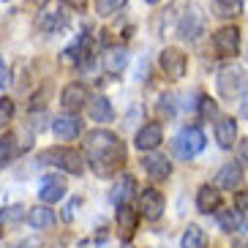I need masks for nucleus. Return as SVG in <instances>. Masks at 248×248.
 <instances>
[{"label":"nucleus","instance_id":"1","mask_svg":"<svg viewBox=\"0 0 248 248\" xmlns=\"http://www.w3.org/2000/svg\"><path fill=\"white\" fill-rule=\"evenodd\" d=\"M85 164L98 177H112L125 164V145L115 131L95 128L85 137Z\"/></svg>","mask_w":248,"mask_h":248},{"label":"nucleus","instance_id":"2","mask_svg":"<svg viewBox=\"0 0 248 248\" xmlns=\"http://www.w3.org/2000/svg\"><path fill=\"white\" fill-rule=\"evenodd\" d=\"M41 164H52L55 169L66 172V175H77V177L85 172V158L74 147H52V150H44L41 153Z\"/></svg>","mask_w":248,"mask_h":248},{"label":"nucleus","instance_id":"3","mask_svg":"<svg viewBox=\"0 0 248 248\" xmlns=\"http://www.w3.org/2000/svg\"><path fill=\"white\" fill-rule=\"evenodd\" d=\"M246 68L237 66V63H229V66H224L218 71V77H216V85H218V93L224 95V98H237V95L243 93V88H246Z\"/></svg>","mask_w":248,"mask_h":248},{"label":"nucleus","instance_id":"4","mask_svg":"<svg viewBox=\"0 0 248 248\" xmlns=\"http://www.w3.org/2000/svg\"><path fill=\"white\" fill-rule=\"evenodd\" d=\"M175 153H177V158H183V161H191V158H197L199 153L204 150V134L199 131L197 125H186L180 134L175 137Z\"/></svg>","mask_w":248,"mask_h":248},{"label":"nucleus","instance_id":"5","mask_svg":"<svg viewBox=\"0 0 248 248\" xmlns=\"http://www.w3.org/2000/svg\"><path fill=\"white\" fill-rule=\"evenodd\" d=\"M158 66L164 71V77L172 82L183 79L186 71H188V58H186V52L177 49V46H164L158 55Z\"/></svg>","mask_w":248,"mask_h":248},{"label":"nucleus","instance_id":"6","mask_svg":"<svg viewBox=\"0 0 248 248\" xmlns=\"http://www.w3.org/2000/svg\"><path fill=\"white\" fill-rule=\"evenodd\" d=\"M213 49L218 52V58L232 60L240 55V30L234 25H224L213 33Z\"/></svg>","mask_w":248,"mask_h":248},{"label":"nucleus","instance_id":"7","mask_svg":"<svg viewBox=\"0 0 248 248\" xmlns=\"http://www.w3.org/2000/svg\"><path fill=\"white\" fill-rule=\"evenodd\" d=\"M204 33V14L199 6H188V11L180 16L177 22V36L186 41H199V36Z\"/></svg>","mask_w":248,"mask_h":248},{"label":"nucleus","instance_id":"8","mask_svg":"<svg viewBox=\"0 0 248 248\" xmlns=\"http://www.w3.org/2000/svg\"><path fill=\"white\" fill-rule=\"evenodd\" d=\"M164 207H167V199H164V194L155 188H145L142 191V197H139V216L147 221H158L161 216H164Z\"/></svg>","mask_w":248,"mask_h":248},{"label":"nucleus","instance_id":"9","mask_svg":"<svg viewBox=\"0 0 248 248\" xmlns=\"http://www.w3.org/2000/svg\"><path fill=\"white\" fill-rule=\"evenodd\" d=\"M52 134L63 142L68 139H77L82 134V120L77 112H63V115H55L52 117Z\"/></svg>","mask_w":248,"mask_h":248},{"label":"nucleus","instance_id":"10","mask_svg":"<svg viewBox=\"0 0 248 248\" xmlns=\"http://www.w3.org/2000/svg\"><path fill=\"white\" fill-rule=\"evenodd\" d=\"M115 221H117V232H120V240H134L137 234V226H139V210L128 204H117V213H115Z\"/></svg>","mask_w":248,"mask_h":248},{"label":"nucleus","instance_id":"11","mask_svg":"<svg viewBox=\"0 0 248 248\" xmlns=\"http://www.w3.org/2000/svg\"><path fill=\"white\" fill-rule=\"evenodd\" d=\"M88 98H90V93H88V88H85L82 82H68L66 88H63V93H60V104H63V109L66 112L85 109Z\"/></svg>","mask_w":248,"mask_h":248},{"label":"nucleus","instance_id":"12","mask_svg":"<svg viewBox=\"0 0 248 248\" xmlns=\"http://www.w3.org/2000/svg\"><path fill=\"white\" fill-rule=\"evenodd\" d=\"M142 169L147 172V177L155 183L167 180L169 175H172V164H169V158L164 153H155V150H150V153L142 158Z\"/></svg>","mask_w":248,"mask_h":248},{"label":"nucleus","instance_id":"13","mask_svg":"<svg viewBox=\"0 0 248 248\" xmlns=\"http://www.w3.org/2000/svg\"><path fill=\"white\" fill-rule=\"evenodd\" d=\"M213 186H216L218 191H237L243 186V167L234 164V161L224 164V167L218 169L216 180H213Z\"/></svg>","mask_w":248,"mask_h":248},{"label":"nucleus","instance_id":"14","mask_svg":"<svg viewBox=\"0 0 248 248\" xmlns=\"http://www.w3.org/2000/svg\"><path fill=\"white\" fill-rule=\"evenodd\" d=\"M161 142H164V131H161L158 123L142 125V128L137 131V137H134V145H137L139 153H150V150H155Z\"/></svg>","mask_w":248,"mask_h":248},{"label":"nucleus","instance_id":"15","mask_svg":"<svg viewBox=\"0 0 248 248\" xmlns=\"http://www.w3.org/2000/svg\"><path fill=\"white\" fill-rule=\"evenodd\" d=\"M66 180L60 175H46L41 177V188H38V197H41V202L52 204V202H60V199L66 197Z\"/></svg>","mask_w":248,"mask_h":248},{"label":"nucleus","instance_id":"16","mask_svg":"<svg viewBox=\"0 0 248 248\" xmlns=\"http://www.w3.org/2000/svg\"><path fill=\"white\" fill-rule=\"evenodd\" d=\"M101 66L109 77H120L125 71V66H128V52H125V46H112V49H107L101 58Z\"/></svg>","mask_w":248,"mask_h":248},{"label":"nucleus","instance_id":"17","mask_svg":"<svg viewBox=\"0 0 248 248\" xmlns=\"http://www.w3.org/2000/svg\"><path fill=\"white\" fill-rule=\"evenodd\" d=\"M85 107H88L90 120H95V123H109L112 117H115V109H112V104L107 95H90Z\"/></svg>","mask_w":248,"mask_h":248},{"label":"nucleus","instance_id":"18","mask_svg":"<svg viewBox=\"0 0 248 248\" xmlns=\"http://www.w3.org/2000/svg\"><path fill=\"white\" fill-rule=\"evenodd\" d=\"M66 25H68V16H66V11H60L58 6L44 8L41 16H38V28L44 30V33H60Z\"/></svg>","mask_w":248,"mask_h":248},{"label":"nucleus","instance_id":"19","mask_svg":"<svg viewBox=\"0 0 248 248\" xmlns=\"http://www.w3.org/2000/svg\"><path fill=\"white\" fill-rule=\"evenodd\" d=\"M216 142L221 147H232L237 142V120L234 117H216Z\"/></svg>","mask_w":248,"mask_h":248},{"label":"nucleus","instance_id":"20","mask_svg":"<svg viewBox=\"0 0 248 248\" xmlns=\"http://www.w3.org/2000/svg\"><path fill=\"white\" fill-rule=\"evenodd\" d=\"M218 213V224L226 234H234V232H243L246 229V218L237 207H224V210H216Z\"/></svg>","mask_w":248,"mask_h":248},{"label":"nucleus","instance_id":"21","mask_svg":"<svg viewBox=\"0 0 248 248\" xmlns=\"http://www.w3.org/2000/svg\"><path fill=\"white\" fill-rule=\"evenodd\" d=\"M197 207L199 213H216L221 207V191L216 188V186H202V188L197 191Z\"/></svg>","mask_w":248,"mask_h":248},{"label":"nucleus","instance_id":"22","mask_svg":"<svg viewBox=\"0 0 248 248\" xmlns=\"http://www.w3.org/2000/svg\"><path fill=\"white\" fill-rule=\"evenodd\" d=\"M134 194H137V180H134L131 175H123L120 180H117V186L112 188L109 199H112V204L117 207V204H128Z\"/></svg>","mask_w":248,"mask_h":248},{"label":"nucleus","instance_id":"23","mask_svg":"<svg viewBox=\"0 0 248 248\" xmlns=\"http://www.w3.org/2000/svg\"><path fill=\"white\" fill-rule=\"evenodd\" d=\"M28 221H30L33 229L46 232V229L55 226V210H52V207H44V204H38V207H33V210L28 213Z\"/></svg>","mask_w":248,"mask_h":248},{"label":"nucleus","instance_id":"24","mask_svg":"<svg viewBox=\"0 0 248 248\" xmlns=\"http://www.w3.org/2000/svg\"><path fill=\"white\" fill-rule=\"evenodd\" d=\"M16 153H19V145H16V137L14 134H3L0 137V169H6L14 164Z\"/></svg>","mask_w":248,"mask_h":248},{"label":"nucleus","instance_id":"25","mask_svg":"<svg viewBox=\"0 0 248 248\" xmlns=\"http://www.w3.org/2000/svg\"><path fill=\"white\" fill-rule=\"evenodd\" d=\"M213 11L221 16V19H234V16L243 14V3L246 0H210Z\"/></svg>","mask_w":248,"mask_h":248},{"label":"nucleus","instance_id":"26","mask_svg":"<svg viewBox=\"0 0 248 248\" xmlns=\"http://www.w3.org/2000/svg\"><path fill=\"white\" fill-rule=\"evenodd\" d=\"M180 248H207V240H204V232L197 224L186 226V232L180 237Z\"/></svg>","mask_w":248,"mask_h":248},{"label":"nucleus","instance_id":"27","mask_svg":"<svg viewBox=\"0 0 248 248\" xmlns=\"http://www.w3.org/2000/svg\"><path fill=\"white\" fill-rule=\"evenodd\" d=\"M93 3H95L98 16H112V14H117L120 8H125L128 0H93Z\"/></svg>","mask_w":248,"mask_h":248},{"label":"nucleus","instance_id":"28","mask_svg":"<svg viewBox=\"0 0 248 248\" xmlns=\"http://www.w3.org/2000/svg\"><path fill=\"white\" fill-rule=\"evenodd\" d=\"M199 115H202V120H216L218 117V107H216V101H213L210 95L199 98Z\"/></svg>","mask_w":248,"mask_h":248},{"label":"nucleus","instance_id":"29","mask_svg":"<svg viewBox=\"0 0 248 248\" xmlns=\"http://www.w3.org/2000/svg\"><path fill=\"white\" fill-rule=\"evenodd\" d=\"M14 112H16L14 101H11L8 95H3V98H0V125L11 123V120H14Z\"/></svg>","mask_w":248,"mask_h":248},{"label":"nucleus","instance_id":"30","mask_svg":"<svg viewBox=\"0 0 248 248\" xmlns=\"http://www.w3.org/2000/svg\"><path fill=\"white\" fill-rule=\"evenodd\" d=\"M19 218H22V204H14V207L0 210V226L6 224V221H19Z\"/></svg>","mask_w":248,"mask_h":248},{"label":"nucleus","instance_id":"31","mask_svg":"<svg viewBox=\"0 0 248 248\" xmlns=\"http://www.w3.org/2000/svg\"><path fill=\"white\" fill-rule=\"evenodd\" d=\"M234 207H237L240 213H248V188L234 191Z\"/></svg>","mask_w":248,"mask_h":248},{"label":"nucleus","instance_id":"32","mask_svg":"<svg viewBox=\"0 0 248 248\" xmlns=\"http://www.w3.org/2000/svg\"><path fill=\"white\" fill-rule=\"evenodd\" d=\"M237 164L248 169V139H243L240 145H237Z\"/></svg>","mask_w":248,"mask_h":248},{"label":"nucleus","instance_id":"33","mask_svg":"<svg viewBox=\"0 0 248 248\" xmlns=\"http://www.w3.org/2000/svg\"><path fill=\"white\" fill-rule=\"evenodd\" d=\"M63 6L74 8V11H85L88 8V0H63Z\"/></svg>","mask_w":248,"mask_h":248},{"label":"nucleus","instance_id":"34","mask_svg":"<svg viewBox=\"0 0 248 248\" xmlns=\"http://www.w3.org/2000/svg\"><path fill=\"white\" fill-rule=\"evenodd\" d=\"M243 101H240V112H243V117H248V82H246V88H243Z\"/></svg>","mask_w":248,"mask_h":248},{"label":"nucleus","instance_id":"35","mask_svg":"<svg viewBox=\"0 0 248 248\" xmlns=\"http://www.w3.org/2000/svg\"><path fill=\"white\" fill-rule=\"evenodd\" d=\"M79 202H82V199H77V197H74L71 202H68V210H66V221H71V218H74V207H79Z\"/></svg>","mask_w":248,"mask_h":248},{"label":"nucleus","instance_id":"36","mask_svg":"<svg viewBox=\"0 0 248 248\" xmlns=\"http://www.w3.org/2000/svg\"><path fill=\"white\" fill-rule=\"evenodd\" d=\"M6 77H8V71H6V66H3V60H0V85H6Z\"/></svg>","mask_w":248,"mask_h":248},{"label":"nucleus","instance_id":"37","mask_svg":"<svg viewBox=\"0 0 248 248\" xmlns=\"http://www.w3.org/2000/svg\"><path fill=\"white\" fill-rule=\"evenodd\" d=\"M234 248H248V243H237V246H234Z\"/></svg>","mask_w":248,"mask_h":248},{"label":"nucleus","instance_id":"38","mask_svg":"<svg viewBox=\"0 0 248 248\" xmlns=\"http://www.w3.org/2000/svg\"><path fill=\"white\" fill-rule=\"evenodd\" d=\"M145 3H158V0H145Z\"/></svg>","mask_w":248,"mask_h":248}]
</instances>
